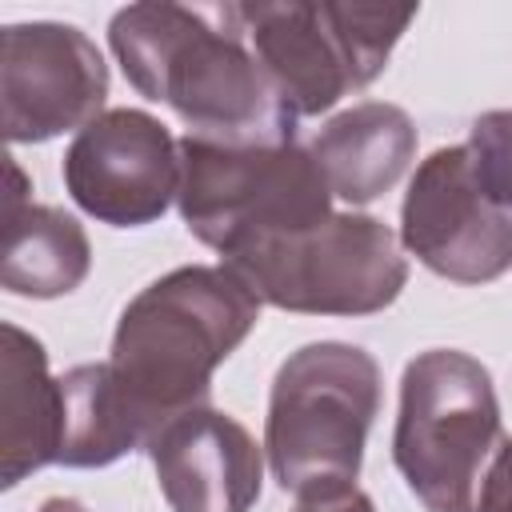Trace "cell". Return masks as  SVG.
I'll list each match as a JSON object with an SVG mask.
<instances>
[{"label":"cell","mask_w":512,"mask_h":512,"mask_svg":"<svg viewBox=\"0 0 512 512\" xmlns=\"http://www.w3.org/2000/svg\"><path fill=\"white\" fill-rule=\"evenodd\" d=\"M108 44L128 84L168 104L188 136L228 144L296 140V112L272 88L228 4L216 16L164 0L128 4L112 16Z\"/></svg>","instance_id":"cell-1"},{"label":"cell","mask_w":512,"mask_h":512,"mask_svg":"<svg viewBox=\"0 0 512 512\" xmlns=\"http://www.w3.org/2000/svg\"><path fill=\"white\" fill-rule=\"evenodd\" d=\"M256 320L260 300L228 264L176 268L128 300L108 368L148 444L172 416L208 404L212 372Z\"/></svg>","instance_id":"cell-2"},{"label":"cell","mask_w":512,"mask_h":512,"mask_svg":"<svg viewBox=\"0 0 512 512\" xmlns=\"http://www.w3.org/2000/svg\"><path fill=\"white\" fill-rule=\"evenodd\" d=\"M376 412L380 368L364 348L340 340L296 348L268 396L264 452L276 484L296 500L356 488Z\"/></svg>","instance_id":"cell-3"},{"label":"cell","mask_w":512,"mask_h":512,"mask_svg":"<svg viewBox=\"0 0 512 512\" xmlns=\"http://www.w3.org/2000/svg\"><path fill=\"white\" fill-rule=\"evenodd\" d=\"M176 204L188 232L224 260L240 248L304 232L332 216L328 180L296 140L228 144L184 136Z\"/></svg>","instance_id":"cell-4"},{"label":"cell","mask_w":512,"mask_h":512,"mask_svg":"<svg viewBox=\"0 0 512 512\" xmlns=\"http://www.w3.org/2000/svg\"><path fill=\"white\" fill-rule=\"evenodd\" d=\"M500 448V404L488 368L460 348L408 360L392 460L428 512H476L488 460Z\"/></svg>","instance_id":"cell-5"},{"label":"cell","mask_w":512,"mask_h":512,"mask_svg":"<svg viewBox=\"0 0 512 512\" xmlns=\"http://www.w3.org/2000/svg\"><path fill=\"white\" fill-rule=\"evenodd\" d=\"M252 56L296 116H320L340 96L372 84L416 8L392 4H228Z\"/></svg>","instance_id":"cell-6"},{"label":"cell","mask_w":512,"mask_h":512,"mask_svg":"<svg viewBox=\"0 0 512 512\" xmlns=\"http://www.w3.org/2000/svg\"><path fill=\"white\" fill-rule=\"evenodd\" d=\"M260 304L308 316H368L388 308L404 280L396 232L360 212H332L328 220L240 248L224 260Z\"/></svg>","instance_id":"cell-7"},{"label":"cell","mask_w":512,"mask_h":512,"mask_svg":"<svg viewBox=\"0 0 512 512\" xmlns=\"http://www.w3.org/2000/svg\"><path fill=\"white\" fill-rule=\"evenodd\" d=\"M404 248L444 280L488 284L512 268V216L484 192L468 144L436 148L400 208Z\"/></svg>","instance_id":"cell-8"},{"label":"cell","mask_w":512,"mask_h":512,"mask_svg":"<svg viewBox=\"0 0 512 512\" xmlns=\"http://www.w3.org/2000/svg\"><path fill=\"white\" fill-rule=\"evenodd\" d=\"M108 96L100 48L56 20L8 24L0 36V120L8 144H40L92 124Z\"/></svg>","instance_id":"cell-9"},{"label":"cell","mask_w":512,"mask_h":512,"mask_svg":"<svg viewBox=\"0 0 512 512\" xmlns=\"http://www.w3.org/2000/svg\"><path fill=\"white\" fill-rule=\"evenodd\" d=\"M64 184L104 224H152L180 192V140L140 108H108L72 136Z\"/></svg>","instance_id":"cell-10"},{"label":"cell","mask_w":512,"mask_h":512,"mask_svg":"<svg viewBox=\"0 0 512 512\" xmlns=\"http://www.w3.org/2000/svg\"><path fill=\"white\" fill-rule=\"evenodd\" d=\"M172 512H248L264 484V452L228 412L200 404L172 416L148 444Z\"/></svg>","instance_id":"cell-11"},{"label":"cell","mask_w":512,"mask_h":512,"mask_svg":"<svg viewBox=\"0 0 512 512\" xmlns=\"http://www.w3.org/2000/svg\"><path fill=\"white\" fill-rule=\"evenodd\" d=\"M0 484L16 488L28 472L56 464L64 432V392L48 372L44 344L16 328H0Z\"/></svg>","instance_id":"cell-12"},{"label":"cell","mask_w":512,"mask_h":512,"mask_svg":"<svg viewBox=\"0 0 512 512\" xmlns=\"http://www.w3.org/2000/svg\"><path fill=\"white\" fill-rule=\"evenodd\" d=\"M8 160V188H4V252H0V284L12 296L52 300L72 288L92 268V244L76 216L32 204L28 180L12 156Z\"/></svg>","instance_id":"cell-13"},{"label":"cell","mask_w":512,"mask_h":512,"mask_svg":"<svg viewBox=\"0 0 512 512\" xmlns=\"http://www.w3.org/2000/svg\"><path fill=\"white\" fill-rule=\"evenodd\" d=\"M416 156V124L404 108L384 100H364L332 116L316 144L312 160L320 164L328 192L344 204H372L408 172Z\"/></svg>","instance_id":"cell-14"},{"label":"cell","mask_w":512,"mask_h":512,"mask_svg":"<svg viewBox=\"0 0 512 512\" xmlns=\"http://www.w3.org/2000/svg\"><path fill=\"white\" fill-rule=\"evenodd\" d=\"M64 392V432L60 456L64 468H104L132 448H148V436L132 408L124 404L108 360L104 364H76L60 376Z\"/></svg>","instance_id":"cell-15"},{"label":"cell","mask_w":512,"mask_h":512,"mask_svg":"<svg viewBox=\"0 0 512 512\" xmlns=\"http://www.w3.org/2000/svg\"><path fill=\"white\" fill-rule=\"evenodd\" d=\"M468 152L484 192L512 216V108L476 116L468 132Z\"/></svg>","instance_id":"cell-16"},{"label":"cell","mask_w":512,"mask_h":512,"mask_svg":"<svg viewBox=\"0 0 512 512\" xmlns=\"http://www.w3.org/2000/svg\"><path fill=\"white\" fill-rule=\"evenodd\" d=\"M476 512H512V440H500L496 456L484 468Z\"/></svg>","instance_id":"cell-17"},{"label":"cell","mask_w":512,"mask_h":512,"mask_svg":"<svg viewBox=\"0 0 512 512\" xmlns=\"http://www.w3.org/2000/svg\"><path fill=\"white\" fill-rule=\"evenodd\" d=\"M296 512H376V508H372V500H368L360 488H348V492H336V496L300 500Z\"/></svg>","instance_id":"cell-18"},{"label":"cell","mask_w":512,"mask_h":512,"mask_svg":"<svg viewBox=\"0 0 512 512\" xmlns=\"http://www.w3.org/2000/svg\"><path fill=\"white\" fill-rule=\"evenodd\" d=\"M40 512H88L80 500H68V496H52V500H44L40 504Z\"/></svg>","instance_id":"cell-19"}]
</instances>
